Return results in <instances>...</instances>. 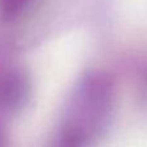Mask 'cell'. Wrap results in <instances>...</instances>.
<instances>
[{"label":"cell","mask_w":147,"mask_h":147,"mask_svg":"<svg viewBox=\"0 0 147 147\" xmlns=\"http://www.w3.org/2000/svg\"><path fill=\"white\" fill-rule=\"evenodd\" d=\"M116 86L103 70L79 76L67 96L51 147H92L114 116Z\"/></svg>","instance_id":"6da1fadb"},{"label":"cell","mask_w":147,"mask_h":147,"mask_svg":"<svg viewBox=\"0 0 147 147\" xmlns=\"http://www.w3.org/2000/svg\"><path fill=\"white\" fill-rule=\"evenodd\" d=\"M32 94L27 67L18 58L9 39L0 35V115H16L26 109Z\"/></svg>","instance_id":"7a4b0ae2"},{"label":"cell","mask_w":147,"mask_h":147,"mask_svg":"<svg viewBox=\"0 0 147 147\" xmlns=\"http://www.w3.org/2000/svg\"><path fill=\"white\" fill-rule=\"evenodd\" d=\"M32 0H0V22L12 23L21 18Z\"/></svg>","instance_id":"3957f363"},{"label":"cell","mask_w":147,"mask_h":147,"mask_svg":"<svg viewBox=\"0 0 147 147\" xmlns=\"http://www.w3.org/2000/svg\"><path fill=\"white\" fill-rule=\"evenodd\" d=\"M0 147H9V134L5 123L1 119V115H0Z\"/></svg>","instance_id":"277c9868"}]
</instances>
